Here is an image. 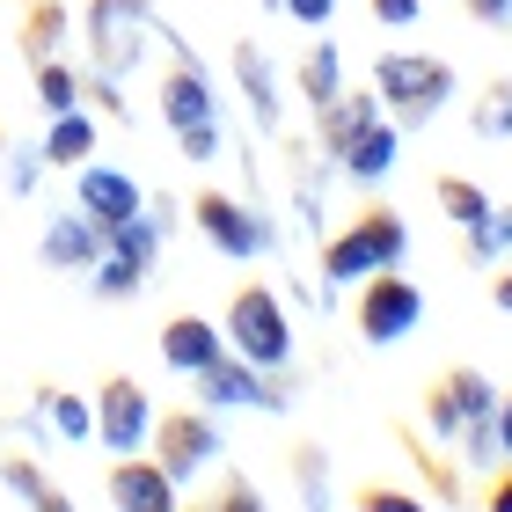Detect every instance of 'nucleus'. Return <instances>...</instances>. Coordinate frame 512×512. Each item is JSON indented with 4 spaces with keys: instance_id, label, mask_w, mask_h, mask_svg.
I'll return each instance as SVG.
<instances>
[{
    "instance_id": "nucleus-1",
    "label": "nucleus",
    "mask_w": 512,
    "mask_h": 512,
    "mask_svg": "<svg viewBox=\"0 0 512 512\" xmlns=\"http://www.w3.org/2000/svg\"><path fill=\"white\" fill-rule=\"evenodd\" d=\"M491 410H498V388H491L483 366H447V374H432V388H425V432L439 439V447H461L476 469L498 461Z\"/></svg>"
},
{
    "instance_id": "nucleus-2",
    "label": "nucleus",
    "mask_w": 512,
    "mask_h": 512,
    "mask_svg": "<svg viewBox=\"0 0 512 512\" xmlns=\"http://www.w3.org/2000/svg\"><path fill=\"white\" fill-rule=\"evenodd\" d=\"M374 96L388 103V118L403 132H417V125H432L439 110H447L454 59H439V52H381L374 59Z\"/></svg>"
},
{
    "instance_id": "nucleus-3",
    "label": "nucleus",
    "mask_w": 512,
    "mask_h": 512,
    "mask_svg": "<svg viewBox=\"0 0 512 512\" xmlns=\"http://www.w3.org/2000/svg\"><path fill=\"white\" fill-rule=\"evenodd\" d=\"M227 352H242L264 374H286L293 366V315L271 293V278H242L235 286V300H227Z\"/></svg>"
},
{
    "instance_id": "nucleus-4",
    "label": "nucleus",
    "mask_w": 512,
    "mask_h": 512,
    "mask_svg": "<svg viewBox=\"0 0 512 512\" xmlns=\"http://www.w3.org/2000/svg\"><path fill=\"white\" fill-rule=\"evenodd\" d=\"M403 249H410V220L395 213V205H366L344 235L322 242V278H330V286H359L366 271L403 264Z\"/></svg>"
},
{
    "instance_id": "nucleus-5",
    "label": "nucleus",
    "mask_w": 512,
    "mask_h": 512,
    "mask_svg": "<svg viewBox=\"0 0 512 512\" xmlns=\"http://www.w3.org/2000/svg\"><path fill=\"white\" fill-rule=\"evenodd\" d=\"M191 388H198L205 410H271V417L293 410V381H278V374H264V366H249L242 352H220L213 366H198Z\"/></svg>"
},
{
    "instance_id": "nucleus-6",
    "label": "nucleus",
    "mask_w": 512,
    "mask_h": 512,
    "mask_svg": "<svg viewBox=\"0 0 512 512\" xmlns=\"http://www.w3.org/2000/svg\"><path fill=\"white\" fill-rule=\"evenodd\" d=\"M359 286H366V293H359V308H352L359 344H403L417 322H425V293H417L395 264H388V271H366Z\"/></svg>"
},
{
    "instance_id": "nucleus-7",
    "label": "nucleus",
    "mask_w": 512,
    "mask_h": 512,
    "mask_svg": "<svg viewBox=\"0 0 512 512\" xmlns=\"http://www.w3.org/2000/svg\"><path fill=\"white\" fill-rule=\"evenodd\" d=\"M147 439H154V461H161L176 483L205 476V469L227 454V439H220V425H213V410H205V403H191V410H161Z\"/></svg>"
},
{
    "instance_id": "nucleus-8",
    "label": "nucleus",
    "mask_w": 512,
    "mask_h": 512,
    "mask_svg": "<svg viewBox=\"0 0 512 512\" xmlns=\"http://www.w3.org/2000/svg\"><path fill=\"white\" fill-rule=\"evenodd\" d=\"M147 37H154L147 0H88V52L103 74H132L147 59Z\"/></svg>"
},
{
    "instance_id": "nucleus-9",
    "label": "nucleus",
    "mask_w": 512,
    "mask_h": 512,
    "mask_svg": "<svg viewBox=\"0 0 512 512\" xmlns=\"http://www.w3.org/2000/svg\"><path fill=\"white\" fill-rule=\"evenodd\" d=\"M191 220H198V235L213 242L220 256H242V264H249V256H264L271 235H278V227L256 213V205L227 198V191H198V198H191Z\"/></svg>"
},
{
    "instance_id": "nucleus-10",
    "label": "nucleus",
    "mask_w": 512,
    "mask_h": 512,
    "mask_svg": "<svg viewBox=\"0 0 512 512\" xmlns=\"http://www.w3.org/2000/svg\"><path fill=\"white\" fill-rule=\"evenodd\" d=\"M147 432H154L147 388H139L132 374H110L96 388V439H103L110 454H139V447H147Z\"/></svg>"
},
{
    "instance_id": "nucleus-11",
    "label": "nucleus",
    "mask_w": 512,
    "mask_h": 512,
    "mask_svg": "<svg viewBox=\"0 0 512 512\" xmlns=\"http://www.w3.org/2000/svg\"><path fill=\"white\" fill-rule=\"evenodd\" d=\"M74 205L88 220L103 227H118V220H132V213H147V198H139V183L125 176V169H110V161H81V176H74Z\"/></svg>"
},
{
    "instance_id": "nucleus-12",
    "label": "nucleus",
    "mask_w": 512,
    "mask_h": 512,
    "mask_svg": "<svg viewBox=\"0 0 512 512\" xmlns=\"http://www.w3.org/2000/svg\"><path fill=\"white\" fill-rule=\"evenodd\" d=\"M110 505H125V512H169L183 498V483L161 469L154 454H118V469H110Z\"/></svg>"
},
{
    "instance_id": "nucleus-13",
    "label": "nucleus",
    "mask_w": 512,
    "mask_h": 512,
    "mask_svg": "<svg viewBox=\"0 0 512 512\" xmlns=\"http://www.w3.org/2000/svg\"><path fill=\"white\" fill-rule=\"evenodd\" d=\"M154 110H161V125H169V132H183V125L220 118V96H213V81H205L191 59H176L169 74H161V88H154Z\"/></svg>"
},
{
    "instance_id": "nucleus-14",
    "label": "nucleus",
    "mask_w": 512,
    "mask_h": 512,
    "mask_svg": "<svg viewBox=\"0 0 512 512\" xmlns=\"http://www.w3.org/2000/svg\"><path fill=\"white\" fill-rule=\"evenodd\" d=\"M103 249H110V235H103V227L81 213V205H74V213H59V220L37 235V256H44L52 271H88Z\"/></svg>"
},
{
    "instance_id": "nucleus-15",
    "label": "nucleus",
    "mask_w": 512,
    "mask_h": 512,
    "mask_svg": "<svg viewBox=\"0 0 512 512\" xmlns=\"http://www.w3.org/2000/svg\"><path fill=\"white\" fill-rule=\"evenodd\" d=\"M337 161H344V176H352L359 191H381V183L395 176V161H403V125H395V118H374Z\"/></svg>"
},
{
    "instance_id": "nucleus-16",
    "label": "nucleus",
    "mask_w": 512,
    "mask_h": 512,
    "mask_svg": "<svg viewBox=\"0 0 512 512\" xmlns=\"http://www.w3.org/2000/svg\"><path fill=\"white\" fill-rule=\"evenodd\" d=\"M374 118H381V96H374V88H337V96L315 110V147L337 161V154L352 147V139L374 125Z\"/></svg>"
},
{
    "instance_id": "nucleus-17",
    "label": "nucleus",
    "mask_w": 512,
    "mask_h": 512,
    "mask_svg": "<svg viewBox=\"0 0 512 512\" xmlns=\"http://www.w3.org/2000/svg\"><path fill=\"white\" fill-rule=\"evenodd\" d=\"M227 352V330H213V315H169L161 322V359L176 366V374H198V366H213Z\"/></svg>"
},
{
    "instance_id": "nucleus-18",
    "label": "nucleus",
    "mask_w": 512,
    "mask_h": 512,
    "mask_svg": "<svg viewBox=\"0 0 512 512\" xmlns=\"http://www.w3.org/2000/svg\"><path fill=\"white\" fill-rule=\"evenodd\" d=\"M227 59H235V81H242V96H249V118H256V132H271V139H278V125H286V118H278V81H271V59L256 52L249 37H242Z\"/></svg>"
},
{
    "instance_id": "nucleus-19",
    "label": "nucleus",
    "mask_w": 512,
    "mask_h": 512,
    "mask_svg": "<svg viewBox=\"0 0 512 512\" xmlns=\"http://www.w3.org/2000/svg\"><path fill=\"white\" fill-rule=\"evenodd\" d=\"M37 154H44V169H81V161H96V118H88V110H59V118L44 125Z\"/></svg>"
},
{
    "instance_id": "nucleus-20",
    "label": "nucleus",
    "mask_w": 512,
    "mask_h": 512,
    "mask_svg": "<svg viewBox=\"0 0 512 512\" xmlns=\"http://www.w3.org/2000/svg\"><path fill=\"white\" fill-rule=\"evenodd\" d=\"M15 44H22V59H59V44H66V0H22V22H15Z\"/></svg>"
},
{
    "instance_id": "nucleus-21",
    "label": "nucleus",
    "mask_w": 512,
    "mask_h": 512,
    "mask_svg": "<svg viewBox=\"0 0 512 512\" xmlns=\"http://www.w3.org/2000/svg\"><path fill=\"white\" fill-rule=\"evenodd\" d=\"M403 447H410V461L425 469V498H439V505H461L469 491H461V469H454V454L447 447H432L417 425H403Z\"/></svg>"
},
{
    "instance_id": "nucleus-22",
    "label": "nucleus",
    "mask_w": 512,
    "mask_h": 512,
    "mask_svg": "<svg viewBox=\"0 0 512 512\" xmlns=\"http://www.w3.org/2000/svg\"><path fill=\"white\" fill-rule=\"evenodd\" d=\"M344 88V59H337V44L322 37V44H308L300 52V96H308V110H322Z\"/></svg>"
},
{
    "instance_id": "nucleus-23",
    "label": "nucleus",
    "mask_w": 512,
    "mask_h": 512,
    "mask_svg": "<svg viewBox=\"0 0 512 512\" xmlns=\"http://www.w3.org/2000/svg\"><path fill=\"white\" fill-rule=\"evenodd\" d=\"M37 410H44V425H52L59 439H96V403H81V395L37 388Z\"/></svg>"
},
{
    "instance_id": "nucleus-24",
    "label": "nucleus",
    "mask_w": 512,
    "mask_h": 512,
    "mask_svg": "<svg viewBox=\"0 0 512 512\" xmlns=\"http://www.w3.org/2000/svg\"><path fill=\"white\" fill-rule=\"evenodd\" d=\"M0 483H8L22 505H52V512L66 505V491L44 476V461H30V454H8V461H0Z\"/></svg>"
},
{
    "instance_id": "nucleus-25",
    "label": "nucleus",
    "mask_w": 512,
    "mask_h": 512,
    "mask_svg": "<svg viewBox=\"0 0 512 512\" xmlns=\"http://www.w3.org/2000/svg\"><path fill=\"white\" fill-rule=\"evenodd\" d=\"M439 213L454 227H483L491 220V191H483L476 176H439Z\"/></svg>"
},
{
    "instance_id": "nucleus-26",
    "label": "nucleus",
    "mask_w": 512,
    "mask_h": 512,
    "mask_svg": "<svg viewBox=\"0 0 512 512\" xmlns=\"http://www.w3.org/2000/svg\"><path fill=\"white\" fill-rule=\"evenodd\" d=\"M30 81H37V103L52 110V118H59V110H81V74L66 59H37Z\"/></svg>"
},
{
    "instance_id": "nucleus-27",
    "label": "nucleus",
    "mask_w": 512,
    "mask_h": 512,
    "mask_svg": "<svg viewBox=\"0 0 512 512\" xmlns=\"http://www.w3.org/2000/svg\"><path fill=\"white\" fill-rule=\"evenodd\" d=\"M88 278H96V300H132L139 286H147V264H132V256L103 249L96 264H88Z\"/></svg>"
},
{
    "instance_id": "nucleus-28",
    "label": "nucleus",
    "mask_w": 512,
    "mask_h": 512,
    "mask_svg": "<svg viewBox=\"0 0 512 512\" xmlns=\"http://www.w3.org/2000/svg\"><path fill=\"white\" fill-rule=\"evenodd\" d=\"M110 249L154 271V264H161V220H154V213H132V220H118V227H110Z\"/></svg>"
},
{
    "instance_id": "nucleus-29",
    "label": "nucleus",
    "mask_w": 512,
    "mask_h": 512,
    "mask_svg": "<svg viewBox=\"0 0 512 512\" xmlns=\"http://www.w3.org/2000/svg\"><path fill=\"white\" fill-rule=\"evenodd\" d=\"M469 125H476V139H512V81H483L476 88Z\"/></svg>"
},
{
    "instance_id": "nucleus-30",
    "label": "nucleus",
    "mask_w": 512,
    "mask_h": 512,
    "mask_svg": "<svg viewBox=\"0 0 512 512\" xmlns=\"http://www.w3.org/2000/svg\"><path fill=\"white\" fill-rule=\"evenodd\" d=\"M322 469H330V454H322L315 439H300V447H293V483H300V505H330V476H322Z\"/></svg>"
},
{
    "instance_id": "nucleus-31",
    "label": "nucleus",
    "mask_w": 512,
    "mask_h": 512,
    "mask_svg": "<svg viewBox=\"0 0 512 512\" xmlns=\"http://www.w3.org/2000/svg\"><path fill=\"white\" fill-rule=\"evenodd\" d=\"M205 512H264V491H256L242 469H220L213 491H205Z\"/></svg>"
},
{
    "instance_id": "nucleus-32",
    "label": "nucleus",
    "mask_w": 512,
    "mask_h": 512,
    "mask_svg": "<svg viewBox=\"0 0 512 512\" xmlns=\"http://www.w3.org/2000/svg\"><path fill=\"white\" fill-rule=\"evenodd\" d=\"M176 154L191 161V169H213V161L227 154V139H220V118H205V125H183V132H176Z\"/></svg>"
},
{
    "instance_id": "nucleus-33",
    "label": "nucleus",
    "mask_w": 512,
    "mask_h": 512,
    "mask_svg": "<svg viewBox=\"0 0 512 512\" xmlns=\"http://www.w3.org/2000/svg\"><path fill=\"white\" fill-rule=\"evenodd\" d=\"M352 505H359V512H417L425 498H417V491H395V483H359Z\"/></svg>"
},
{
    "instance_id": "nucleus-34",
    "label": "nucleus",
    "mask_w": 512,
    "mask_h": 512,
    "mask_svg": "<svg viewBox=\"0 0 512 512\" xmlns=\"http://www.w3.org/2000/svg\"><path fill=\"white\" fill-rule=\"evenodd\" d=\"M37 169H44V154H37V147H8V191H15V198H30V191H37Z\"/></svg>"
},
{
    "instance_id": "nucleus-35",
    "label": "nucleus",
    "mask_w": 512,
    "mask_h": 512,
    "mask_svg": "<svg viewBox=\"0 0 512 512\" xmlns=\"http://www.w3.org/2000/svg\"><path fill=\"white\" fill-rule=\"evenodd\" d=\"M366 8H374L381 30H410V22L425 15V0H366Z\"/></svg>"
},
{
    "instance_id": "nucleus-36",
    "label": "nucleus",
    "mask_w": 512,
    "mask_h": 512,
    "mask_svg": "<svg viewBox=\"0 0 512 512\" xmlns=\"http://www.w3.org/2000/svg\"><path fill=\"white\" fill-rule=\"evenodd\" d=\"M483 512H512V469L491 461V476H483Z\"/></svg>"
},
{
    "instance_id": "nucleus-37",
    "label": "nucleus",
    "mask_w": 512,
    "mask_h": 512,
    "mask_svg": "<svg viewBox=\"0 0 512 512\" xmlns=\"http://www.w3.org/2000/svg\"><path fill=\"white\" fill-rule=\"evenodd\" d=\"M293 22H308V30H330V15H337V0H278Z\"/></svg>"
},
{
    "instance_id": "nucleus-38",
    "label": "nucleus",
    "mask_w": 512,
    "mask_h": 512,
    "mask_svg": "<svg viewBox=\"0 0 512 512\" xmlns=\"http://www.w3.org/2000/svg\"><path fill=\"white\" fill-rule=\"evenodd\" d=\"M469 8V22H483V30H512V0H461Z\"/></svg>"
},
{
    "instance_id": "nucleus-39",
    "label": "nucleus",
    "mask_w": 512,
    "mask_h": 512,
    "mask_svg": "<svg viewBox=\"0 0 512 512\" xmlns=\"http://www.w3.org/2000/svg\"><path fill=\"white\" fill-rule=\"evenodd\" d=\"M483 235H491V249H498V256H512V205H498V198H491V220H483Z\"/></svg>"
},
{
    "instance_id": "nucleus-40",
    "label": "nucleus",
    "mask_w": 512,
    "mask_h": 512,
    "mask_svg": "<svg viewBox=\"0 0 512 512\" xmlns=\"http://www.w3.org/2000/svg\"><path fill=\"white\" fill-rule=\"evenodd\" d=\"M491 432H498V461H512V388L498 395V410H491Z\"/></svg>"
},
{
    "instance_id": "nucleus-41",
    "label": "nucleus",
    "mask_w": 512,
    "mask_h": 512,
    "mask_svg": "<svg viewBox=\"0 0 512 512\" xmlns=\"http://www.w3.org/2000/svg\"><path fill=\"white\" fill-rule=\"evenodd\" d=\"M491 300H498V315H512V264H498V278H491Z\"/></svg>"
},
{
    "instance_id": "nucleus-42",
    "label": "nucleus",
    "mask_w": 512,
    "mask_h": 512,
    "mask_svg": "<svg viewBox=\"0 0 512 512\" xmlns=\"http://www.w3.org/2000/svg\"><path fill=\"white\" fill-rule=\"evenodd\" d=\"M0 154H8V125H0Z\"/></svg>"
}]
</instances>
